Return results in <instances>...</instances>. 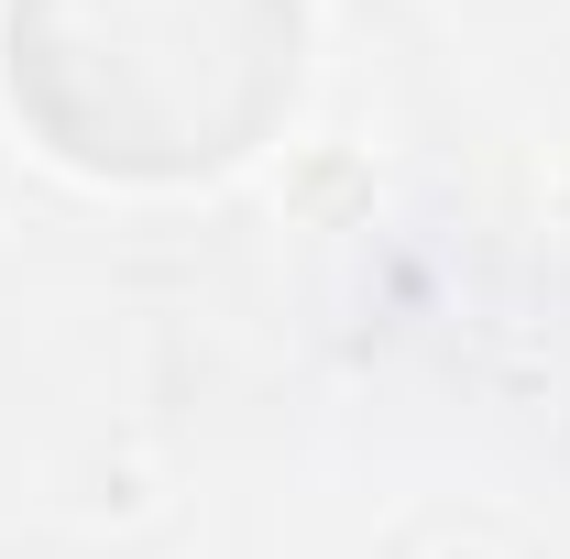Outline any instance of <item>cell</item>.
Wrapping results in <instances>:
<instances>
[{"label":"cell","mask_w":570,"mask_h":559,"mask_svg":"<svg viewBox=\"0 0 570 559\" xmlns=\"http://www.w3.org/2000/svg\"><path fill=\"white\" fill-rule=\"evenodd\" d=\"M11 99L77 165H230L296 99V0H11Z\"/></svg>","instance_id":"1"}]
</instances>
